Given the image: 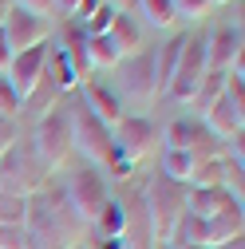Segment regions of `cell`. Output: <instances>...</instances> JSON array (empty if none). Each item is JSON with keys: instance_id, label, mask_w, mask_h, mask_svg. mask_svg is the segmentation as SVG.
Segmentation results:
<instances>
[{"instance_id": "obj_38", "label": "cell", "mask_w": 245, "mask_h": 249, "mask_svg": "<svg viewBox=\"0 0 245 249\" xmlns=\"http://www.w3.org/2000/svg\"><path fill=\"white\" fill-rule=\"evenodd\" d=\"M0 190H4V178H0Z\"/></svg>"}, {"instance_id": "obj_12", "label": "cell", "mask_w": 245, "mask_h": 249, "mask_svg": "<svg viewBox=\"0 0 245 249\" xmlns=\"http://www.w3.org/2000/svg\"><path fill=\"white\" fill-rule=\"evenodd\" d=\"M186 40H190V32H170V36H162V44L158 48H150L155 52V79H158V99L166 95V83H170V75H174V64H178V55H182V48H186Z\"/></svg>"}, {"instance_id": "obj_28", "label": "cell", "mask_w": 245, "mask_h": 249, "mask_svg": "<svg viewBox=\"0 0 245 249\" xmlns=\"http://www.w3.org/2000/svg\"><path fill=\"white\" fill-rule=\"evenodd\" d=\"M75 8H79V0H52V12H59L64 20H71V16H75Z\"/></svg>"}, {"instance_id": "obj_25", "label": "cell", "mask_w": 245, "mask_h": 249, "mask_svg": "<svg viewBox=\"0 0 245 249\" xmlns=\"http://www.w3.org/2000/svg\"><path fill=\"white\" fill-rule=\"evenodd\" d=\"M206 8H210V0H174V16H182V20H202Z\"/></svg>"}, {"instance_id": "obj_7", "label": "cell", "mask_w": 245, "mask_h": 249, "mask_svg": "<svg viewBox=\"0 0 245 249\" xmlns=\"http://www.w3.org/2000/svg\"><path fill=\"white\" fill-rule=\"evenodd\" d=\"M241 24H218L206 36V68L210 71H229V68H245V48H241Z\"/></svg>"}, {"instance_id": "obj_21", "label": "cell", "mask_w": 245, "mask_h": 249, "mask_svg": "<svg viewBox=\"0 0 245 249\" xmlns=\"http://www.w3.org/2000/svg\"><path fill=\"white\" fill-rule=\"evenodd\" d=\"M158 174L170 178V182H178V186H186L190 174H194V159H190V150H170V146H162V170H158Z\"/></svg>"}, {"instance_id": "obj_4", "label": "cell", "mask_w": 245, "mask_h": 249, "mask_svg": "<svg viewBox=\"0 0 245 249\" xmlns=\"http://www.w3.org/2000/svg\"><path fill=\"white\" fill-rule=\"evenodd\" d=\"M107 198H111V186H107V174L99 166L83 162V166H75L68 174V210H71L75 222H87L91 226V222H95V213L107 206Z\"/></svg>"}, {"instance_id": "obj_26", "label": "cell", "mask_w": 245, "mask_h": 249, "mask_svg": "<svg viewBox=\"0 0 245 249\" xmlns=\"http://www.w3.org/2000/svg\"><path fill=\"white\" fill-rule=\"evenodd\" d=\"M16 142H20V135H16V119H4V115H0V154H8Z\"/></svg>"}, {"instance_id": "obj_29", "label": "cell", "mask_w": 245, "mask_h": 249, "mask_svg": "<svg viewBox=\"0 0 245 249\" xmlns=\"http://www.w3.org/2000/svg\"><path fill=\"white\" fill-rule=\"evenodd\" d=\"M87 249H127V237H95V245Z\"/></svg>"}, {"instance_id": "obj_24", "label": "cell", "mask_w": 245, "mask_h": 249, "mask_svg": "<svg viewBox=\"0 0 245 249\" xmlns=\"http://www.w3.org/2000/svg\"><path fill=\"white\" fill-rule=\"evenodd\" d=\"M0 115H4V119H16L20 115V95L12 91V83L4 79V71H0Z\"/></svg>"}, {"instance_id": "obj_20", "label": "cell", "mask_w": 245, "mask_h": 249, "mask_svg": "<svg viewBox=\"0 0 245 249\" xmlns=\"http://www.w3.org/2000/svg\"><path fill=\"white\" fill-rule=\"evenodd\" d=\"M91 226H95L99 237H122V233H127V206H122L119 198H107V206L95 213Z\"/></svg>"}, {"instance_id": "obj_17", "label": "cell", "mask_w": 245, "mask_h": 249, "mask_svg": "<svg viewBox=\"0 0 245 249\" xmlns=\"http://www.w3.org/2000/svg\"><path fill=\"white\" fill-rule=\"evenodd\" d=\"M83 52H87V68H91V71H111V68L119 64V59H122L119 44H115L107 32H99V36H87Z\"/></svg>"}, {"instance_id": "obj_30", "label": "cell", "mask_w": 245, "mask_h": 249, "mask_svg": "<svg viewBox=\"0 0 245 249\" xmlns=\"http://www.w3.org/2000/svg\"><path fill=\"white\" fill-rule=\"evenodd\" d=\"M8 64H12V48L4 40V32H0V71H8Z\"/></svg>"}, {"instance_id": "obj_13", "label": "cell", "mask_w": 245, "mask_h": 249, "mask_svg": "<svg viewBox=\"0 0 245 249\" xmlns=\"http://www.w3.org/2000/svg\"><path fill=\"white\" fill-rule=\"evenodd\" d=\"M202 222H206V245H210V249H218V245L241 237V230H245L241 206H226V210H218L213 217H202Z\"/></svg>"}, {"instance_id": "obj_10", "label": "cell", "mask_w": 245, "mask_h": 249, "mask_svg": "<svg viewBox=\"0 0 245 249\" xmlns=\"http://www.w3.org/2000/svg\"><path fill=\"white\" fill-rule=\"evenodd\" d=\"M75 91H79V99L87 103V111L95 115V119L103 123V127H115V123H119L122 115H127V111H122V103H119V95L111 91V83H107V79H95V75H91V79H83Z\"/></svg>"}, {"instance_id": "obj_34", "label": "cell", "mask_w": 245, "mask_h": 249, "mask_svg": "<svg viewBox=\"0 0 245 249\" xmlns=\"http://www.w3.org/2000/svg\"><path fill=\"white\" fill-rule=\"evenodd\" d=\"M174 249H206V245H174Z\"/></svg>"}, {"instance_id": "obj_36", "label": "cell", "mask_w": 245, "mask_h": 249, "mask_svg": "<svg viewBox=\"0 0 245 249\" xmlns=\"http://www.w3.org/2000/svg\"><path fill=\"white\" fill-rule=\"evenodd\" d=\"M68 249H87V245H68Z\"/></svg>"}, {"instance_id": "obj_33", "label": "cell", "mask_w": 245, "mask_h": 249, "mask_svg": "<svg viewBox=\"0 0 245 249\" xmlns=\"http://www.w3.org/2000/svg\"><path fill=\"white\" fill-rule=\"evenodd\" d=\"M218 249H245V237H233V241H226V245H218Z\"/></svg>"}, {"instance_id": "obj_18", "label": "cell", "mask_w": 245, "mask_h": 249, "mask_svg": "<svg viewBox=\"0 0 245 249\" xmlns=\"http://www.w3.org/2000/svg\"><path fill=\"white\" fill-rule=\"evenodd\" d=\"M32 217V194H20V190H0V226H28Z\"/></svg>"}, {"instance_id": "obj_6", "label": "cell", "mask_w": 245, "mask_h": 249, "mask_svg": "<svg viewBox=\"0 0 245 249\" xmlns=\"http://www.w3.org/2000/svg\"><path fill=\"white\" fill-rule=\"evenodd\" d=\"M111 139H115V150L135 166L162 142V131H158V123L150 115H122L111 127Z\"/></svg>"}, {"instance_id": "obj_32", "label": "cell", "mask_w": 245, "mask_h": 249, "mask_svg": "<svg viewBox=\"0 0 245 249\" xmlns=\"http://www.w3.org/2000/svg\"><path fill=\"white\" fill-rule=\"evenodd\" d=\"M8 12H12V0H0V28H4V20H8Z\"/></svg>"}, {"instance_id": "obj_5", "label": "cell", "mask_w": 245, "mask_h": 249, "mask_svg": "<svg viewBox=\"0 0 245 249\" xmlns=\"http://www.w3.org/2000/svg\"><path fill=\"white\" fill-rule=\"evenodd\" d=\"M206 71H210V68H206V36L190 32V40H186V48H182L178 64H174V75H170V83H166V95H162V99H174V103L186 107Z\"/></svg>"}, {"instance_id": "obj_35", "label": "cell", "mask_w": 245, "mask_h": 249, "mask_svg": "<svg viewBox=\"0 0 245 249\" xmlns=\"http://www.w3.org/2000/svg\"><path fill=\"white\" fill-rule=\"evenodd\" d=\"M213 4H233V0H210V8H213Z\"/></svg>"}, {"instance_id": "obj_3", "label": "cell", "mask_w": 245, "mask_h": 249, "mask_svg": "<svg viewBox=\"0 0 245 249\" xmlns=\"http://www.w3.org/2000/svg\"><path fill=\"white\" fill-rule=\"evenodd\" d=\"M32 150L44 162V170H59L75 154V146H71V119H68V103L64 99L36 119V146Z\"/></svg>"}, {"instance_id": "obj_37", "label": "cell", "mask_w": 245, "mask_h": 249, "mask_svg": "<svg viewBox=\"0 0 245 249\" xmlns=\"http://www.w3.org/2000/svg\"><path fill=\"white\" fill-rule=\"evenodd\" d=\"M158 249H174V245H158Z\"/></svg>"}, {"instance_id": "obj_15", "label": "cell", "mask_w": 245, "mask_h": 249, "mask_svg": "<svg viewBox=\"0 0 245 249\" xmlns=\"http://www.w3.org/2000/svg\"><path fill=\"white\" fill-rule=\"evenodd\" d=\"M107 36L119 44L122 55H131V52H142V48H146V44H142V20H139L135 12H115V16H111V28H107Z\"/></svg>"}, {"instance_id": "obj_19", "label": "cell", "mask_w": 245, "mask_h": 249, "mask_svg": "<svg viewBox=\"0 0 245 249\" xmlns=\"http://www.w3.org/2000/svg\"><path fill=\"white\" fill-rule=\"evenodd\" d=\"M202 131H206V127H202L198 115H182V119H174L170 127H166V142H162V146H170V150H190Z\"/></svg>"}, {"instance_id": "obj_27", "label": "cell", "mask_w": 245, "mask_h": 249, "mask_svg": "<svg viewBox=\"0 0 245 249\" xmlns=\"http://www.w3.org/2000/svg\"><path fill=\"white\" fill-rule=\"evenodd\" d=\"M12 8H24L32 16H48L52 20V0H12Z\"/></svg>"}, {"instance_id": "obj_8", "label": "cell", "mask_w": 245, "mask_h": 249, "mask_svg": "<svg viewBox=\"0 0 245 249\" xmlns=\"http://www.w3.org/2000/svg\"><path fill=\"white\" fill-rule=\"evenodd\" d=\"M0 32H4L12 55H20V52H28V48H40V44L52 40V20H48V16H32V12H24V8H12Z\"/></svg>"}, {"instance_id": "obj_22", "label": "cell", "mask_w": 245, "mask_h": 249, "mask_svg": "<svg viewBox=\"0 0 245 249\" xmlns=\"http://www.w3.org/2000/svg\"><path fill=\"white\" fill-rule=\"evenodd\" d=\"M146 16V24H155V28H174V0H139V8Z\"/></svg>"}, {"instance_id": "obj_9", "label": "cell", "mask_w": 245, "mask_h": 249, "mask_svg": "<svg viewBox=\"0 0 245 249\" xmlns=\"http://www.w3.org/2000/svg\"><path fill=\"white\" fill-rule=\"evenodd\" d=\"M198 119H202V127H206L213 139H218V142H229L233 135L245 131V107H237V103L226 99V95H218Z\"/></svg>"}, {"instance_id": "obj_31", "label": "cell", "mask_w": 245, "mask_h": 249, "mask_svg": "<svg viewBox=\"0 0 245 249\" xmlns=\"http://www.w3.org/2000/svg\"><path fill=\"white\" fill-rule=\"evenodd\" d=\"M107 4H111L115 12H135V8H139V0H107Z\"/></svg>"}, {"instance_id": "obj_2", "label": "cell", "mask_w": 245, "mask_h": 249, "mask_svg": "<svg viewBox=\"0 0 245 249\" xmlns=\"http://www.w3.org/2000/svg\"><path fill=\"white\" fill-rule=\"evenodd\" d=\"M142 213H146V230L155 237V245H170L182 217H186V186L155 174L142 190Z\"/></svg>"}, {"instance_id": "obj_23", "label": "cell", "mask_w": 245, "mask_h": 249, "mask_svg": "<svg viewBox=\"0 0 245 249\" xmlns=\"http://www.w3.org/2000/svg\"><path fill=\"white\" fill-rule=\"evenodd\" d=\"M0 249H32L28 226H0Z\"/></svg>"}, {"instance_id": "obj_11", "label": "cell", "mask_w": 245, "mask_h": 249, "mask_svg": "<svg viewBox=\"0 0 245 249\" xmlns=\"http://www.w3.org/2000/svg\"><path fill=\"white\" fill-rule=\"evenodd\" d=\"M44 68H48V44H40V48H28V52L12 55V64H8V71H4V79L12 83V91L24 99L28 91H32V83L44 75Z\"/></svg>"}, {"instance_id": "obj_14", "label": "cell", "mask_w": 245, "mask_h": 249, "mask_svg": "<svg viewBox=\"0 0 245 249\" xmlns=\"http://www.w3.org/2000/svg\"><path fill=\"white\" fill-rule=\"evenodd\" d=\"M226 206H241L237 198H229L222 186H190L186 190V213H194V217H213L218 210H226Z\"/></svg>"}, {"instance_id": "obj_16", "label": "cell", "mask_w": 245, "mask_h": 249, "mask_svg": "<svg viewBox=\"0 0 245 249\" xmlns=\"http://www.w3.org/2000/svg\"><path fill=\"white\" fill-rule=\"evenodd\" d=\"M59 99H64V91H59V83H55V79L48 75V68H44V75L32 83V91L20 99V111H28V115H36V119H40V115H44L48 107H55Z\"/></svg>"}, {"instance_id": "obj_1", "label": "cell", "mask_w": 245, "mask_h": 249, "mask_svg": "<svg viewBox=\"0 0 245 249\" xmlns=\"http://www.w3.org/2000/svg\"><path fill=\"white\" fill-rule=\"evenodd\" d=\"M111 75H115V79H107V83H111V91L119 95V103H122V111H127V115H142L150 103L158 99L155 52H150V48L122 55L119 64L111 68Z\"/></svg>"}]
</instances>
